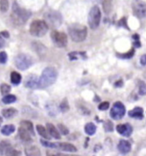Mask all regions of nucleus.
Returning a JSON list of instances; mask_svg holds the SVG:
<instances>
[{
	"label": "nucleus",
	"mask_w": 146,
	"mask_h": 156,
	"mask_svg": "<svg viewBox=\"0 0 146 156\" xmlns=\"http://www.w3.org/2000/svg\"><path fill=\"white\" fill-rule=\"evenodd\" d=\"M57 76V69L53 67H46L42 71L41 77L39 79V88H46L53 85L56 82Z\"/></svg>",
	"instance_id": "1"
},
{
	"label": "nucleus",
	"mask_w": 146,
	"mask_h": 156,
	"mask_svg": "<svg viewBox=\"0 0 146 156\" xmlns=\"http://www.w3.org/2000/svg\"><path fill=\"white\" fill-rule=\"evenodd\" d=\"M68 32L71 39L75 42H82L86 39L88 34L87 28L83 25H80L78 23L71 24L69 26Z\"/></svg>",
	"instance_id": "2"
},
{
	"label": "nucleus",
	"mask_w": 146,
	"mask_h": 156,
	"mask_svg": "<svg viewBox=\"0 0 146 156\" xmlns=\"http://www.w3.org/2000/svg\"><path fill=\"white\" fill-rule=\"evenodd\" d=\"M30 16H31L30 11L21 8L16 2H14L12 5V14H11V18L14 21V23L23 24L27 22V20Z\"/></svg>",
	"instance_id": "3"
},
{
	"label": "nucleus",
	"mask_w": 146,
	"mask_h": 156,
	"mask_svg": "<svg viewBox=\"0 0 146 156\" xmlns=\"http://www.w3.org/2000/svg\"><path fill=\"white\" fill-rule=\"evenodd\" d=\"M48 31V26L45 21L35 20L30 24L29 32L35 37H42Z\"/></svg>",
	"instance_id": "4"
},
{
	"label": "nucleus",
	"mask_w": 146,
	"mask_h": 156,
	"mask_svg": "<svg viewBox=\"0 0 146 156\" xmlns=\"http://www.w3.org/2000/svg\"><path fill=\"white\" fill-rule=\"evenodd\" d=\"M44 17H45V22L47 24V26H50L52 28H59L63 22L61 14L56 10L47 11L46 14L44 15Z\"/></svg>",
	"instance_id": "5"
},
{
	"label": "nucleus",
	"mask_w": 146,
	"mask_h": 156,
	"mask_svg": "<svg viewBox=\"0 0 146 156\" xmlns=\"http://www.w3.org/2000/svg\"><path fill=\"white\" fill-rule=\"evenodd\" d=\"M100 18H101V13L99 7L97 5L93 6L89 10V17H88V23L91 29H96L99 27Z\"/></svg>",
	"instance_id": "6"
},
{
	"label": "nucleus",
	"mask_w": 146,
	"mask_h": 156,
	"mask_svg": "<svg viewBox=\"0 0 146 156\" xmlns=\"http://www.w3.org/2000/svg\"><path fill=\"white\" fill-rule=\"evenodd\" d=\"M34 63L32 57L25 53H21L16 57L15 58V64L16 68L20 70H25L28 69Z\"/></svg>",
	"instance_id": "7"
},
{
	"label": "nucleus",
	"mask_w": 146,
	"mask_h": 156,
	"mask_svg": "<svg viewBox=\"0 0 146 156\" xmlns=\"http://www.w3.org/2000/svg\"><path fill=\"white\" fill-rule=\"evenodd\" d=\"M133 15L142 19L146 16V3L143 0H133L132 4Z\"/></svg>",
	"instance_id": "8"
},
{
	"label": "nucleus",
	"mask_w": 146,
	"mask_h": 156,
	"mask_svg": "<svg viewBox=\"0 0 146 156\" xmlns=\"http://www.w3.org/2000/svg\"><path fill=\"white\" fill-rule=\"evenodd\" d=\"M51 38H52V41L54 43L55 46L58 47H64L67 46L68 38L64 33L53 30L51 33Z\"/></svg>",
	"instance_id": "9"
},
{
	"label": "nucleus",
	"mask_w": 146,
	"mask_h": 156,
	"mask_svg": "<svg viewBox=\"0 0 146 156\" xmlns=\"http://www.w3.org/2000/svg\"><path fill=\"white\" fill-rule=\"evenodd\" d=\"M126 114V107L123 103L117 101L114 104L112 109L110 111V117L114 120H119Z\"/></svg>",
	"instance_id": "10"
},
{
	"label": "nucleus",
	"mask_w": 146,
	"mask_h": 156,
	"mask_svg": "<svg viewBox=\"0 0 146 156\" xmlns=\"http://www.w3.org/2000/svg\"><path fill=\"white\" fill-rule=\"evenodd\" d=\"M53 148L60 149L61 151L70 152V153H75L78 151L77 147L73 144L68 143V142H53Z\"/></svg>",
	"instance_id": "11"
},
{
	"label": "nucleus",
	"mask_w": 146,
	"mask_h": 156,
	"mask_svg": "<svg viewBox=\"0 0 146 156\" xmlns=\"http://www.w3.org/2000/svg\"><path fill=\"white\" fill-rule=\"evenodd\" d=\"M39 79L40 78L38 77V76L36 75H34V74L28 75L24 81V86L28 88H33V89L39 88Z\"/></svg>",
	"instance_id": "12"
},
{
	"label": "nucleus",
	"mask_w": 146,
	"mask_h": 156,
	"mask_svg": "<svg viewBox=\"0 0 146 156\" xmlns=\"http://www.w3.org/2000/svg\"><path fill=\"white\" fill-rule=\"evenodd\" d=\"M116 130L118 131V133L124 136H130L133 133V126L130 124H118L116 127Z\"/></svg>",
	"instance_id": "13"
},
{
	"label": "nucleus",
	"mask_w": 146,
	"mask_h": 156,
	"mask_svg": "<svg viewBox=\"0 0 146 156\" xmlns=\"http://www.w3.org/2000/svg\"><path fill=\"white\" fill-rule=\"evenodd\" d=\"M118 149L123 154H128L132 149V144L126 140H120L118 144Z\"/></svg>",
	"instance_id": "14"
},
{
	"label": "nucleus",
	"mask_w": 146,
	"mask_h": 156,
	"mask_svg": "<svg viewBox=\"0 0 146 156\" xmlns=\"http://www.w3.org/2000/svg\"><path fill=\"white\" fill-rule=\"evenodd\" d=\"M129 117L133 118V119H142L144 118V110L142 107L137 106L135 108H133V110L128 112Z\"/></svg>",
	"instance_id": "15"
},
{
	"label": "nucleus",
	"mask_w": 146,
	"mask_h": 156,
	"mask_svg": "<svg viewBox=\"0 0 146 156\" xmlns=\"http://www.w3.org/2000/svg\"><path fill=\"white\" fill-rule=\"evenodd\" d=\"M46 130L48 134L50 135V136L55 138V139H60V134L59 133V131L57 130V129L55 127L54 125L50 123H47L46 124Z\"/></svg>",
	"instance_id": "16"
},
{
	"label": "nucleus",
	"mask_w": 146,
	"mask_h": 156,
	"mask_svg": "<svg viewBox=\"0 0 146 156\" xmlns=\"http://www.w3.org/2000/svg\"><path fill=\"white\" fill-rule=\"evenodd\" d=\"M18 134L19 136L21 138V140H23V142H29L32 141V136L30 135L29 132H27L25 129H23V127L20 126V128L18 129Z\"/></svg>",
	"instance_id": "17"
},
{
	"label": "nucleus",
	"mask_w": 146,
	"mask_h": 156,
	"mask_svg": "<svg viewBox=\"0 0 146 156\" xmlns=\"http://www.w3.org/2000/svg\"><path fill=\"white\" fill-rule=\"evenodd\" d=\"M26 156H41V150L36 146H27L25 148Z\"/></svg>",
	"instance_id": "18"
},
{
	"label": "nucleus",
	"mask_w": 146,
	"mask_h": 156,
	"mask_svg": "<svg viewBox=\"0 0 146 156\" xmlns=\"http://www.w3.org/2000/svg\"><path fill=\"white\" fill-rule=\"evenodd\" d=\"M33 48L35 50L37 53L40 56H43L46 54V46H43L40 42H33Z\"/></svg>",
	"instance_id": "19"
},
{
	"label": "nucleus",
	"mask_w": 146,
	"mask_h": 156,
	"mask_svg": "<svg viewBox=\"0 0 146 156\" xmlns=\"http://www.w3.org/2000/svg\"><path fill=\"white\" fill-rule=\"evenodd\" d=\"M21 127H23V129H25L27 132H29L31 136H35V130H34V126L33 124L30 121H27V120H23L21 123Z\"/></svg>",
	"instance_id": "20"
},
{
	"label": "nucleus",
	"mask_w": 146,
	"mask_h": 156,
	"mask_svg": "<svg viewBox=\"0 0 146 156\" xmlns=\"http://www.w3.org/2000/svg\"><path fill=\"white\" fill-rule=\"evenodd\" d=\"M2 114L5 119H11L17 114V110L15 108H6L2 111Z\"/></svg>",
	"instance_id": "21"
},
{
	"label": "nucleus",
	"mask_w": 146,
	"mask_h": 156,
	"mask_svg": "<svg viewBox=\"0 0 146 156\" xmlns=\"http://www.w3.org/2000/svg\"><path fill=\"white\" fill-rule=\"evenodd\" d=\"M36 129H37V132L39 133V135L42 136L43 138H45L46 140H50V135L48 134L47 132V130H46V129L44 127V126H42V125H40V124H38L36 125Z\"/></svg>",
	"instance_id": "22"
},
{
	"label": "nucleus",
	"mask_w": 146,
	"mask_h": 156,
	"mask_svg": "<svg viewBox=\"0 0 146 156\" xmlns=\"http://www.w3.org/2000/svg\"><path fill=\"white\" fill-rule=\"evenodd\" d=\"M15 129H16V128H15L13 124H7V125H5L3 128L1 129V133L3 134L4 136H9V135L13 133Z\"/></svg>",
	"instance_id": "23"
},
{
	"label": "nucleus",
	"mask_w": 146,
	"mask_h": 156,
	"mask_svg": "<svg viewBox=\"0 0 146 156\" xmlns=\"http://www.w3.org/2000/svg\"><path fill=\"white\" fill-rule=\"evenodd\" d=\"M102 8L106 14L108 15L112 11V8H113V2L112 0H104L102 2Z\"/></svg>",
	"instance_id": "24"
},
{
	"label": "nucleus",
	"mask_w": 146,
	"mask_h": 156,
	"mask_svg": "<svg viewBox=\"0 0 146 156\" xmlns=\"http://www.w3.org/2000/svg\"><path fill=\"white\" fill-rule=\"evenodd\" d=\"M10 81L15 85H18L22 81V76L18 72L13 71L12 73L10 74Z\"/></svg>",
	"instance_id": "25"
},
{
	"label": "nucleus",
	"mask_w": 146,
	"mask_h": 156,
	"mask_svg": "<svg viewBox=\"0 0 146 156\" xmlns=\"http://www.w3.org/2000/svg\"><path fill=\"white\" fill-rule=\"evenodd\" d=\"M135 54V50L134 48H132L131 50L127 51V52H125V53H116V55L119 58H123V59H129V58H132L133 56Z\"/></svg>",
	"instance_id": "26"
},
{
	"label": "nucleus",
	"mask_w": 146,
	"mask_h": 156,
	"mask_svg": "<svg viewBox=\"0 0 146 156\" xmlns=\"http://www.w3.org/2000/svg\"><path fill=\"white\" fill-rule=\"evenodd\" d=\"M84 130L89 136H93L94 134L96 133V126L93 123H88L84 127Z\"/></svg>",
	"instance_id": "27"
},
{
	"label": "nucleus",
	"mask_w": 146,
	"mask_h": 156,
	"mask_svg": "<svg viewBox=\"0 0 146 156\" xmlns=\"http://www.w3.org/2000/svg\"><path fill=\"white\" fill-rule=\"evenodd\" d=\"M69 58L70 59L75 60L78 59L80 58H86V53L85 52H80V51H73V52H71L69 53Z\"/></svg>",
	"instance_id": "28"
},
{
	"label": "nucleus",
	"mask_w": 146,
	"mask_h": 156,
	"mask_svg": "<svg viewBox=\"0 0 146 156\" xmlns=\"http://www.w3.org/2000/svg\"><path fill=\"white\" fill-rule=\"evenodd\" d=\"M10 143L7 141H2L0 142V155H4L5 151L10 147Z\"/></svg>",
	"instance_id": "29"
},
{
	"label": "nucleus",
	"mask_w": 146,
	"mask_h": 156,
	"mask_svg": "<svg viewBox=\"0 0 146 156\" xmlns=\"http://www.w3.org/2000/svg\"><path fill=\"white\" fill-rule=\"evenodd\" d=\"M5 156H21V153L18 150L15 149L14 147H12L11 146L5 151Z\"/></svg>",
	"instance_id": "30"
},
{
	"label": "nucleus",
	"mask_w": 146,
	"mask_h": 156,
	"mask_svg": "<svg viewBox=\"0 0 146 156\" xmlns=\"http://www.w3.org/2000/svg\"><path fill=\"white\" fill-rule=\"evenodd\" d=\"M2 101L5 104H10V103H13V102L16 101V97L13 95V94H7V95L4 96Z\"/></svg>",
	"instance_id": "31"
},
{
	"label": "nucleus",
	"mask_w": 146,
	"mask_h": 156,
	"mask_svg": "<svg viewBox=\"0 0 146 156\" xmlns=\"http://www.w3.org/2000/svg\"><path fill=\"white\" fill-rule=\"evenodd\" d=\"M138 94L140 95L146 94V83L144 81H138Z\"/></svg>",
	"instance_id": "32"
},
{
	"label": "nucleus",
	"mask_w": 146,
	"mask_h": 156,
	"mask_svg": "<svg viewBox=\"0 0 146 156\" xmlns=\"http://www.w3.org/2000/svg\"><path fill=\"white\" fill-rule=\"evenodd\" d=\"M10 89H11V87L8 84H6V83H3V84H1V86H0V92L1 94H3V95H7L8 94L10 91Z\"/></svg>",
	"instance_id": "33"
},
{
	"label": "nucleus",
	"mask_w": 146,
	"mask_h": 156,
	"mask_svg": "<svg viewBox=\"0 0 146 156\" xmlns=\"http://www.w3.org/2000/svg\"><path fill=\"white\" fill-rule=\"evenodd\" d=\"M69 109H70V106H69V103L68 101H67V99L65 98L63 100V101L61 102V104H60V110L62 112H68Z\"/></svg>",
	"instance_id": "34"
},
{
	"label": "nucleus",
	"mask_w": 146,
	"mask_h": 156,
	"mask_svg": "<svg viewBox=\"0 0 146 156\" xmlns=\"http://www.w3.org/2000/svg\"><path fill=\"white\" fill-rule=\"evenodd\" d=\"M9 9L8 0H0V10L2 12H6Z\"/></svg>",
	"instance_id": "35"
},
{
	"label": "nucleus",
	"mask_w": 146,
	"mask_h": 156,
	"mask_svg": "<svg viewBox=\"0 0 146 156\" xmlns=\"http://www.w3.org/2000/svg\"><path fill=\"white\" fill-rule=\"evenodd\" d=\"M104 129L108 132H112L114 130V124L110 120H107L104 123Z\"/></svg>",
	"instance_id": "36"
},
{
	"label": "nucleus",
	"mask_w": 146,
	"mask_h": 156,
	"mask_svg": "<svg viewBox=\"0 0 146 156\" xmlns=\"http://www.w3.org/2000/svg\"><path fill=\"white\" fill-rule=\"evenodd\" d=\"M58 127H59V129H60V133L62 134V135H64V136H65V135H68L69 129L65 125H64V124H60L59 125H58Z\"/></svg>",
	"instance_id": "37"
},
{
	"label": "nucleus",
	"mask_w": 146,
	"mask_h": 156,
	"mask_svg": "<svg viewBox=\"0 0 146 156\" xmlns=\"http://www.w3.org/2000/svg\"><path fill=\"white\" fill-rule=\"evenodd\" d=\"M109 108V103L108 101H104V102H101L100 105L98 106V109L100 111H106Z\"/></svg>",
	"instance_id": "38"
},
{
	"label": "nucleus",
	"mask_w": 146,
	"mask_h": 156,
	"mask_svg": "<svg viewBox=\"0 0 146 156\" xmlns=\"http://www.w3.org/2000/svg\"><path fill=\"white\" fill-rule=\"evenodd\" d=\"M8 59V56L5 51H1L0 52V64H5Z\"/></svg>",
	"instance_id": "39"
},
{
	"label": "nucleus",
	"mask_w": 146,
	"mask_h": 156,
	"mask_svg": "<svg viewBox=\"0 0 146 156\" xmlns=\"http://www.w3.org/2000/svg\"><path fill=\"white\" fill-rule=\"evenodd\" d=\"M119 26L120 27H124V28H126V29L129 30V28H128L127 26V23H126V17H123V18H121L119 21Z\"/></svg>",
	"instance_id": "40"
},
{
	"label": "nucleus",
	"mask_w": 146,
	"mask_h": 156,
	"mask_svg": "<svg viewBox=\"0 0 146 156\" xmlns=\"http://www.w3.org/2000/svg\"><path fill=\"white\" fill-rule=\"evenodd\" d=\"M46 156H69L60 153H53V152H46Z\"/></svg>",
	"instance_id": "41"
},
{
	"label": "nucleus",
	"mask_w": 146,
	"mask_h": 156,
	"mask_svg": "<svg viewBox=\"0 0 146 156\" xmlns=\"http://www.w3.org/2000/svg\"><path fill=\"white\" fill-rule=\"evenodd\" d=\"M0 37L5 38V39H8L9 37V34L7 31H3V32L0 33Z\"/></svg>",
	"instance_id": "42"
},
{
	"label": "nucleus",
	"mask_w": 146,
	"mask_h": 156,
	"mask_svg": "<svg viewBox=\"0 0 146 156\" xmlns=\"http://www.w3.org/2000/svg\"><path fill=\"white\" fill-rule=\"evenodd\" d=\"M140 64L142 65H146V54H144V55L141 56V58H140Z\"/></svg>",
	"instance_id": "43"
},
{
	"label": "nucleus",
	"mask_w": 146,
	"mask_h": 156,
	"mask_svg": "<svg viewBox=\"0 0 146 156\" xmlns=\"http://www.w3.org/2000/svg\"><path fill=\"white\" fill-rule=\"evenodd\" d=\"M114 86L117 87H120L123 86V81L122 80H119V81H117L116 83H114Z\"/></svg>",
	"instance_id": "44"
},
{
	"label": "nucleus",
	"mask_w": 146,
	"mask_h": 156,
	"mask_svg": "<svg viewBox=\"0 0 146 156\" xmlns=\"http://www.w3.org/2000/svg\"><path fill=\"white\" fill-rule=\"evenodd\" d=\"M133 45H134V46H135V47L139 48V47L141 46V43H140V41H136L133 43Z\"/></svg>",
	"instance_id": "45"
},
{
	"label": "nucleus",
	"mask_w": 146,
	"mask_h": 156,
	"mask_svg": "<svg viewBox=\"0 0 146 156\" xmlns=\"http://www.w3.org/2000/svg\"><path fill=\"white\" fill-rule=\"evenodd\" d=\"M133 40H135V41H139V35L137 34H133Z\"/></svg>",
	"instance_id": "46"
},
{
	"label": "nucleus",
	"mask_w": 146,
	"mask_h": 156,
	"mask_svg": "<svg viewBox=\"0 0 146 156\" xmlns=\"http://www.w3.org/2000/svg\"><path fill=\"white\" fill-rule=\"evenodd\" d=\"M3 46H4V41H3V38L0 37V48L3 47Z\"/></svg>",
	"instance_id": "47"
},
{
	"label": "nucleus",
	"mask_w": 146,
	"mask_h": 156,
	"mask_svg": "<svg viewBox=\"0 0 146 156\" xmlns=\"http://www.w3.org/2000/svg\"><path fill=\"white\" fill-rule=\"evenodd\" d=\"M93 1H94V2H96V3H100L101 0H93Z\"/></svg>",
	"instance_id": "48"
},
{
	"label": "nucleus",
	"mask_w": 146,
	"mask_h": 156,
	"mask_svg": "<svg viewBox=\"0 0 146 156\" xmlns=\"http://www.w3.org/2000/svg\"><path fill=\"white\" fill-rule=\"evenodd\" d=\"M2 122H3V119H2V118L0 117V125H1V124H2Z\"/></svg>",
	"instance_id": "49"
}]
</instances>
